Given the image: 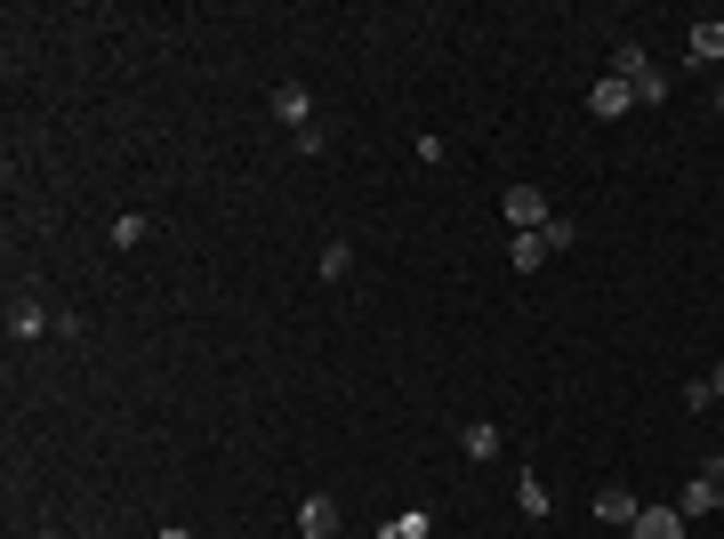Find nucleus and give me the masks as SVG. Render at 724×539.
I'll return each mask as SVG.
<instances>
[{"label":"nucleus","mask_w":724,"mask_h":539,"mask_svg":"<svg viewBox=\"0 0 724 539\" xmlns=\"http://www.w3.org/2000/svg\"><path fill=\"white\" fill-rule=\"evenodd\" d=\"M81 539H106V531H81Z\"/></svg>","instance_id":"nucleus-21"},{"label":"nucleus","mask_w":724,"mask_h":539,"mask_svg":"<svg viewBox=\"0 0 724 539\" xmlns=\"http://www.w3.org/2000/svg\"><path fill=\"white\" fill-rule=\"evenodd\" d=\"M628 89H636V106H668V65H645Z\"/></svg>","instance_id":"nucleus-9"},{"label":"nucleus","mask_w":724,"mask_h":539,"mask_svg":"<svg viewBox=\"0 0 724 539\" xmlns=\"http://www.w3.org/2000/svg\"><path fill=\"white\" fill-rule=\"evenodd\" d=\"M355 274V250H346V242H322V282H346Z\"/></svg>","instance_id":"nucleus-16"},{"label":"nucleus","mask_w":724,"mask_h":539,"mask_svg":"<svg viewBox=\"0 0 724 539\" xmlns=\"http://www.w3.org/2000/svg\"><path fill=\"white\" fill-rule=\"evenodd\" d=\"M596 515H604V524H636V515H645V500H636L628 483H604V491H596Z\"/></svg>","instance_id":"nucleus-5"},{"label":"nucleus","mask_w":724,"mask_h":539,"mask_svg":"<svg viewBox=\"0 0 724 539\" xmlns=\"http://www.w3.org/2000/svg\"><path fill=\"white\" fill-rule=\"evenodd\" d=\"M628 531H636V539H685V507H645Z\"/></svg>","instance_id":"nucleus-6"},{"label":"nucleus","mask_w":724,"mask_h":539,"mask_svg":"<svg viewBox=\"0 0 724 539\" xmlns=\"http://www.w3.org/2000/svg\"><path fill=\"white\" fill-rule=\"evenodd\" d=\"M716 515H724V491H716Z\"/></svg>","instance_id":"nucleus-22"},{"label":"nucleus","mask_w":724,"mask_h":539,"mask_svg":"<svg viewBox=\"0 0 724 539\" xmlns=\"http://www.w3.org/2000/svg\"><path fill=\"white\" fill-rule=\"evenodd\" d=\"M709 387H716V395H724V363H716V370H709Z\"/></svg>","instance_id":"nucleus-20"},{"label":"nucleus","mask_w":724,"mask_h":539,"mask_svg":"<svg viewBox=\"0 0 724 539\" xmlns=\"http://www.w3.org/2000/svg\"><path fill=\"white\" fill-rule=\"evenodd\" d=\"M154 539H194V531H185V524H161V531H154Z\"/></svg>","instance_id":"nucleus-19"},{"label":"nucleus","mask_w":724,"mask_h":539,"mask_svg":"<svg viewBox=\"0 0 724 539\" xmlns=\"http://www.w3.org/2000/svg\"><path fill=\"white\" fill-rule=\"evenodd\" d=\"M507 258H515V274H540V266H548V242H540V234H515Z\"/></svg>","instance_id":"nucleus-12"},{"label":"nucleus","mask_w":724,"mask_h":539,"mask_svg":"<svg viewBox=\"0 0 724 539\" xmlns=\"http://www.w3.org/2000/svg\"><path fill=\"white\" fill-rule=\"evenodd\" d=\"M716 113H724V89H716Z\"/></svg>","instance_id":"nucleus-23"},{"label":"nucleus","mask_w":724,"mask_h":539,"mask_svg":"<svg viewBox=\"0 0 724 539\" xmlns=\"http://www.w3.org/2000/svg\"><path fill=\"white\" fill-rule=\"evenodd\" d=\"M515 507H524L531 524H540V515H548V483H540V475H524V483H515Z\"/></svg>","instance_id":"nucleus-14"},{"label":"nucleus","mask_w":724,"mask_h":539,"mask_svg":"<svg viewBox=\"0 0 724 539\" xmlns=\"http://www.w3.org/2000/svg\"><path fill=\"white\" fill-rule=\"evenodd\" d=\"M459 451H467V460H491V451H500V427H491V419H467V427H459Z\"/></svg>","instance_id":"nucleus-8"},{"label":"nucleus","mask_w":724,"mask_h":539,"mask_svg":"<svg viewBox=\"0 0 724 539\" xmlns=\"http://www.w3.org/2000/svg\"><path fill=\"white\" fill-rule=\"evenodd\" d=\"M274 113L290 121V130H306V121H315V106H306V89H298V81H282V89H274Z\"/></svg>","instance_id":"nucleus-7"},{"label":"nucleus","mask_w":724,"mask_h":539,"mask_svg":"<svg viewBox=\"0 0 724 539\" xmlns=\"http://www.w3.org/2000/svg\"><path fill=\"white\" fill-rule=\"evenodd\" d=\"M628 106H636V89H628V81H612V73H604V81L588 89V113H596V121H619Z\"/></svg>","instance_id":"nucleus-3"},{"label":"nucleus","mask_w":724,"mask_h":539,"mask_svg":"<svg viewBox=\"0 0 724 539\" xmlns=\"http://www.w3.org/2000/svg\"><path fill=\"white\" fill-rule=\"evenodd\" d=\"M298 531H306V539H330V531H339V500H330V491H306Z\"/></svg>","instance_id":"nucleus-4"},{"label":"nucleus","mask_w":724,"mask_h":539,"mask_svg":"<svg viewBox=\"0 0 724 539\" xmlns=\"http://www.w3.org/2000/svg\"><path fill=\"white\" fill-rule=\"evenodd\" d=\"M716 491H724V460H709L685 483V500H676V507H685V524H692V515H716Z\"/></svg>","instance_id":"nucleus-1"},{"label":"nucleus","mask_w":724,"mask_h":539,"mask_svg":"<svg viewBox=\"0 0 724 539\" xmlns=\"http://www.w3.org/2000/svg\"><path fill=\"white\" fill-rule=\"evenodd\" d=\"M40 330H49V315H40L33 298H16L9 306V339H40Z\"/></svg>","instance_id":"nucleus-10"},{"label":"nucleus","mask_w":724,"mask_h":539,"mask_svg":"<svg viewBox=\"0 0 724 539\" xmlns=\"http://www.w3.org/2000/svg\"><path fill=\"white\" fill-rule=\"evenodd\" d=\"M692 65H716V57H724V25H692Z\"/></svg>","instance_id":"nucleus-11"},{"label":"nucleus","mask_w":724,"mask_h":539,"mask_svg":"<svg viewBox=\"0 0 724 539\" xmlns=\"http://www.w3.org/2000/svg\"><path fill=\"white\" fill-rule=\"evenodd\" d=\"M645 65H652V57L636 49V40H619V49H612V81H636V73H645Z\"/></svg>","instance_id":"nucleus-15"},{"label":"nucleus","mask_w":724,"mask_h":539,"mask_svg":"<svg viewBox=\"0 0 724 539\" xmlns=\"http://www.w3.org/2000/svg\"><path fill=\"white\" fill-rule=\"evenodd\" d=\"M427 531H434V515H427V507H410V515H395L379 539H427Z\"/></svg>","instance_id":"nucleus-13"},{"label":"nucleus","mask_w":724,"mask_h":539,"mask_svg":"<svg viewBox=\"0 0 724 539\" xmlns=\"http://www.w3.org/2000/svg\"><path fill=\"white\" fill-rule=\"evenodd\" d=\"M507 218H515V234H540V225H548L540 185H507Z\"/></svg>","instance_id":"nucleus-2"},{"label":"nucleus","mask_w":724,"mask_h":539,"mask_svg":"<svg viewBox=\"0 0 724 539\" xmlns=\"http://www.w3.org/2000/svg\"><path fill=\"white\" fill-rule=\"evenodd\" d=\"M145 242V218H113V250H137Z\"/></svg>","instance_id":"nucleus-18"},{"label":"nucleus","mask_w":724,"mask_h":539,"mask_svg":"<svg viewBox=\"0 0 724 539\" xmlns=\"http://www.w3.org/2000/svg\"><path fill=\"white\" fill-rule=\"evenodd\" d=\"M540 242H548V258H555V250H572V242H579V225H572V218H548Z\"/></svg>","instance_id":"nucleus-17"}]
</instances>
